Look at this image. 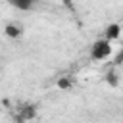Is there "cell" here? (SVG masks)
Returning a JSON list of instances; mask_svg holds the SVG:
<instances>
[{
    "label": "cell",
    "mask_w": 123,
    "mask_h": 123,
    "mask_svg": "<svg viewBox=\"0 0 123 123\" xmlns=\"http://www.w3.org/2000/svg\"><path fill=\"white\" fill-rule=\"evenodd\" d=\"M113 63H115V65H121V63H123V50L115 56V62H113Z\"/></svg>",
    "instance_id": "8"
},
{
    "label": "cell",
    "mask_w": 123,
    "mask_h": 123,
    "mask_svg": "<svg viewBox=\"0 0 123 123\" xmlns=\"http://www.w3.org/2000/svg\"><path fill=\"white\" fill-rule=\"evenodd\" d=\"M65 2V6H71V0H63Z\"/></svg>",
    "instance_id": "9"
},
{
    "label": "cell",
    "mask_w": 123,
    "mask_h": 123,
    "mask_svg": "<svg viewBox=\"0 0 123 123\" xmlns=\"http://www.w3.org/2000/svg\"><path fill=\"white\" fill-rule=\"evenodd\" d=\"M10 6L17 8V10H23V12H29L37 6V0H8Z\"/></svg>",
    "instance_id": "3"
},
{
    "label": "cell",
    "mask_w": 123,
    "mask_h": 123,
    "mask_svg": "<svg viewBox=\"0 0 123 123\" xmlns=\"http://www.w3.org/2000/svg\"><path fill=\"white\" fill-rule=\"evenodd\" d=\"M110 54H111V40H108L104 37V38H98L92 42V46H90V58L92 60H106Z\"/></svg>",
    "instance_id": "1"
},
{
    "label": "cell",
    "mask_w": 123,
    "mask_h": 123,
    "mask_svg": "<svg viewBox=\"0 0 123 123\" xmlns=\"http://www.w3.org/2000/svg\"><path fill=\"white\" fill-rule=\"evenodd\" d=\"M58 86H60L62 90L71 88V79H69V77H62V79H58Z\"/></svg>",
    "instance_id": "7"
},
{
    "label": "cell",
    "mask_w": 123,
    "mask_h": 123,
    "mask_svg": "<svg viewBox=\"0 0 123 123\" xmlns=\"http://www.w3.org/2000/svg\"><path fill=\"white\" fill-rule=\"evenodd\" d=\"M106 83H108L110 86H117V85H119V79H117L115 69H110V71L106 73Z\"/></svg>",
    "instance_id": "6"
},
{
    "label": "cell",
    "mask_w": 123,
    "mask_h": 123,
    "mask_svg": "<svg viewBox=\"0 0 123 123\" xmlns=\"http://www.w3.org/2000/svg\"><path fill=\"white\" fill-rule=\"evenodd\" d=\"M4 33H6V37H10V38H19L21 33H23V29H21V25H17V23H8V25L4 27Z\"/></svg>",
    "instance_id": "4"
},
{
    "label": "cell",
    "mask_w": 123,
    "mask_h": 123,
    "mask_svg": "<svg viewBox=\"0 0 123 123\" xmlns=\"http://www.w3.org/2000/svg\"><path fill=\"white\" fill-rule=\"evenodd\" d=\"M35 115H37V111H35V106H23V108H19L17 121H27V119H33Z\"/></svg>",
    "instance_id": "5"
},
{
    "label": "cell",
    "mask_w": 123,
    "mask_h": 123,
    "mask_svg": "<svg viewBox=\"0 0 123 123\" xmlns=\"http://www.w3.org/2000/svg\"><path fill=\"white\" fill-rule=\"evenodd\" d=\"M121 33H123V27H121L119 23H110V25L106 27V31H104V37H106L108 40H117V38L121 37Z\"/></svg>",
    "instance_id": "2"
}]
</instances>
